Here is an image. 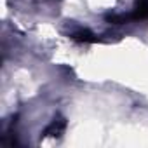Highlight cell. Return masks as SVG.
<instances>
[{
    "label": "cell",
    "instance_id": "obj_1",
    "mask_svg": "<svg viewBox=\"0 0 148 148\" xmlns=\"http://www.w3.org/2000/svg\"><path fill=\"white\" fill-rule=\"evenodd\" d=\"M70 37H71V40L80 42V44H96V42H99V37H96L87 28H77V30H73L70 33Z\"/></svg>",
    "mask_w": 148,
    "mask_h": 148
},
{
    "label": "cell",
    "instance_id": "obj_4",
    "mask_svg": "<svg viewBox=\"0 0 148 148\" xmlns=\"http://www.w3.org/2000/svg\"><path fill=\"white\" fill-rule=\"evenodd\" d=\"M105 19H106L108 23H112V25H125V23L132 21L131 14H115V12H113V14H106Z\"/></svg>",
    "mask_w": 148,
    "mask_h": 148
},
{
    "label": "cell",
    "instance_id": "obj_3",
    "mask_svg": "<svg viewBox=\"0 0 148 148\" xmlns=\"http://www.w3.org/2000/svg\"><path fill=\"white\" fill-rule=\"evenodd\" d=\"M131 18L134 21L146 19L148 18V0H136V7L131 12Z\"/></svg>",
    "mask_w": 148,
    "mask_h": 148
},
{
    "label": "cell",
    "instance_id": "obj_2",
    "mask_svg": "<svg viewBox=\"0 0 148 148\" xmlns=\"http://www.w3.org/2000/svg\"><path fill=\"white\" fill-rule=\"evenodd\" d=\"M66 127V120L63 117H56L44 131V138H56V136H61L63 131Z\"/></svg>",
    "mask_w": 148,
    "mask_h": 148
}]
</instances>
